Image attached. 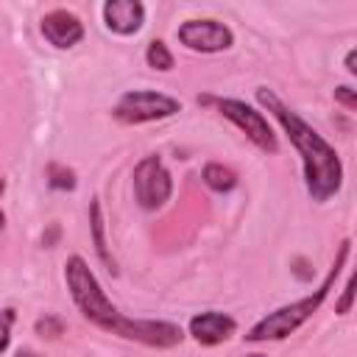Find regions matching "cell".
Here are the masks:
<instances>
[{
  "instance_id": "obj_2",
  "label": "cell",
  "mask_w": 357,
  "mask_h": 357,
  "mask_svg": "<svg viewBox=\"0 0 357 357\" xmlns=\"http://www.w3.org/2000/svg\"><path fill=\"white\" fill-rule=\"evenodd\" d=\"M257 103L273 114V120L284 128L287 139L293 142V148L301 156V173H304V187L307 195L315 204H326L329 198H335L343 187V162L337 156V151L298 114L293 112L273 89L268 86H257L254 89Z\"/></svg>"
},
{
  "instance_id": "obj_20",
  "label": "cell",
  "mask_w": 357,
  "mask_h": 357,
  "mask_svg": "<svg viewBox=\"0 0 357 357\" xmlns=\"http://www.w3.org/2000/svg\"><path fill=\"white\" fill-rule=\"evenodd\" d=\"M14 357H39V354H33V351H31V349H20V351H17V354H14Z\"/></svg>"
},
{
  "instance_id": "obj_18",
  "label": "cell",
  "mask_w": 357,
  "mask_h": 357,
  "mask_svg": "<svg viewBox=\"0 0 357 357\" xmlns=\"http://www.w3.org/2000/svg\"><path fill=\"white\" fill-rule=\"evenodd\" d=\"M351 298H354V276H349V279H346L343 296H340V301H337V312H340V315H346V312L351 310Z\"/></svg>"
},
{
  "instance_id": "obj_17",
  "label": "cell",
  "mask_w": 357,
  "mask_h": 357,
  "mask_svg": "<svg viewBox=\"0 0 357 357\" xmlns=\"http://www.w3.org/2000/svg\"><path fill=\"white\" fill-rule=\"evenodd\" d=\"M335 100L343 103L349 112L357 109V92H354L351 86H335Z\"/></svg>"
},
{
  "instance_id": "obj_23",
  "label": "cell",
  "mask_w": 357,
  "mask_h": 357,
  "mask_svg": "<svg viewBox=\"0 0 357 357\" xmlns=\"http://www.w3.org/2000/svg\"><path fill=\"white\" fill-rule=\"evenodd\" d=\"M3 192H6V181L0 178V195H3Z\"/></svg>"
},
{
  "instance_id": "obj_13",
  "label": "cell",
  "mask_w": 357,
  "mask_h": 357,
  "mask_svg": "<svg viewBox=\"0 0 357 357\" xmlns=\"http://www.w3.org/2000/svg\"><path fill=\"white\" fill-rule=\"evenodd\" d=\"M45 178H47L50 190H59V192H73L78 187L75 170H70L67 165H59V162H50L45 167Z\"/></svg>"
},
{
  "instance_id": "obj_4",
  "label": "cell",
  "mask_w": 357,
  "mask_h": 357,
  "mask_svg": "<svg viewBox=\"0 0 357 357\" xmlns=\"http://www.w3.org/2000/svg\"><path fill=\"white\" fill-rule=\"evenodd\" d=\"M201 106H212L218 114H223L229 123H234L262 153H276L279 139L262 112H257L251 103L237 100V98H215V95H198Z\"/></svg>"
},
{
  "instance_id": "obj_15",
  "label": "cell",
  "mask_w": 357,
  "mask_h": 357,
  "mask_svg": "<svg viewBox=\"0 0 357 357\" xmlns=\"http://www.w3.org/2000/svg\"><path fill=\"white\" fill-rule=\"evenodd\" d=\"M14 310H3L0 312V354L8 349V343H11V326H14Z\"/></svg>"
},
{
  "instance_id": "obj_5",
  "label": "cell",
  "mask_w": 357,
  "mask_h": 357,
  "mask_svg": "<svg viewBox=\"0 0 357 357\" xmlns=\"http://www.w3.org/2000/svg\"><path fill=\"white\" fill-rule=\"evenodd\" d=\"M181 112V100L156 89H128L117 98L112 117L123 126H142V123H156L176 117Z\"/></svg>"
},
{
  "instance_id": "obj_6",
  "label": "cell",
  "mask_w": 357,
  "mask_h": 357,
  "mask_svg": "<svg viewBox=\"0 0 357 357\" xmlns=\"http://www.w3.org/2000/svg\"><path fill=\"white\" fill-rule=\"evenodd\" d=\"M170 195H173V178L165 162L156 153L142 156L134 167V201L145 212H153L162 209L170 201Z\"/></svg>"
},
{
  "instance_id": "obj_7",
  "label": "cell",
  "mask_w": 357,
  "mask_h": 357,
  "mask_svg": "<svg viewBox=\"0 0 357 357\" xmlns=\"http://www.w3.org/2000/svg\"><path fill=\"white\" fill-rule=\"evenodd\" d=\"M178 45H184L192 53H223L234 45V33L226 22L201 17V20H184L176 28Z\"/></svg>"
},
{
  "instance_id": "obj_16",
  "label": "cell",
  "mask_w": 357,
  "mask_h": 357,
  "mask_svg": "<svg viewBox=\"0 0 357 357\" xmlns=\"http://www.w3.org/2000/svg\"><path fill=\"white\" fill-rule=\"evenodd\" d=\"M36 332H42V335H47V337H56V335L64 332V324H61V318H56V315H45V318L36 321Z\"/></svg>"
},
{
  "instance_id": "obj_3",
  "label": "cell",
  "mask_w": 357,
  "mask_h": 357,
  "mask_svg": "<svg viewBox=\"0 0 357 357\" xmlns=\"http://www.w3.org/2000/svg\"><path fill=\"white\" fill-rule=\"evenodd\" d=\"M349 251H351V240L346 237V240L337 245L335 262H332V268L326 271L324 282H321L310 296H304V298H298V301H293V304H284V307L268 312V315L259 318L243 337H245L248 343H265V340H284V337H290L301 324H307V321L321 310V304L326 301V296H329V290H332V284H335L340 268L346 265Z\"/></svg>"
},
{
  "instance_id": "obj_9",
  "label": "cell",
  "mask_w": 357,
  "mask_h": 357,
  "mask_svg": "<svg viewBox=\"0 0 357 357\" xmlns=\"http://www.w3.org/2000/svg\"><path fill=\"white\" fill-rule=\"evenodd\" d=\"M39 31H42L45 42L53 45L56 50H70L84 39V22L67 8L47 11L39 22Z\"/></svg>"
},
{
  "instance_id": "obj_10",
  "label": "cell",
  "mask_w": 357,
  "mask_h": 357,
  "mask_svg": "<svg viewBox=\"0 0 357 357\" xmlns=\"http://www.w3.org/2000/svg\"><path fill=\"white\" fill-rule=\"evenodd\" d=\"M100 14L103 25L117 36H134L145 25V6L139 0H106Z\"/></svg>"
},
{
  "instance_id": "obj_8",
  "label": "cell",
  "mask_w": 357,
  "mask_h": 357,
  "mask_svg": "<svg viewBox=\"0 0 357 357\" xmlns=\"http://www.w3.org/2000/svg\"><path fill=\"white\" fill-rule=\"evenodd\" d=\"M237 332V321L229 312L220 310H204L195 312L187 324V335L201 346H220Z\"/></svg>"
},
{
  "instance_id": "obj_21",
  "label": "cell",
  "mask_w": 357,
  "mask_h": 357,
  "mask_svg": "<svg viewBox=\"0 0 357 357\" xmlns=\"http://www.w3.org/2000/svg\"><path fill=\"white\" fill-rule=\"evenodd\" d=\"M3 223H6V215H3V209H0V231H3Z\"/></svg>"
},
{
  "instance_id": "obj_12",
  "label": "cell",
  "mask_w": 357,
  "mask_h": 357,
  "mask_svg": "<svg viewBox=\"0 0 357 357\" xmlns=\"http://www.w3.org/2000/svg\"><path fill=\"white\" fill-rule=\"evenodd\" d=\"M204 184L212 190V192H231L237 187V173L226 165H218V162H209L201 173Z\"/></svg>"
},
{
  "instance_id": "obj_22",
  "label": "cell",
  "mask_w": 357,
  "mask_h": 357,
  "mask_svg": "<svg viewBox=\"0 0 357 357\" xmlns=\"http://www.w3.org/2000/svg\"><path fill=\"white\" fill-rule=\"evenodd\" d=\"M245 357H268V354H259V351H254V354H245Z\"/></svg>"
},
{
  "instance_id": "obj_14",
  "label": "cell",
  "mask_w": 357,
  "mask_h": 357,
  "mask_svg": "<svg viewBox=\"0 0 357 357\" xmlns=\"http://www.w3.org/2000/svg\"><path fill=\"white\" fill-rule=\"evenodd\" d=\"M145 64L151 67V70H159V73H170L173 70V53H170V47L162 42V39H151L148 42V47H145Z\"/></svg>"
},
{
  "instance_id": "obj_11",
  "label": "cell",
  "mask_w": 357,
  "mask_h": 357,
  "mask_svg": "<svg viewBox=\"0 0 357 357\" xmlns=\"http://www.w3.org/2000/svg\"><path fill=\"white\" fill-rule=\"evenodd\" d=\"M89 231H92V245H95V254L98 259L114 273V259L109 254V243H106V223H103V209H100V198H92L89 201Z\"/></svg>"
},
{
  "instance_id": "obj_19",
  "label": "cell",
  "mask_w": 357,
  "mask_h": 357,
  "mask_svg": "<svg viewBox=\"0 0 357 357\" xmlns=\"http://www.w3.org/2000/svg\"><path fill=\"white\" fill-rule=\"evenodd\" d=\"M354 59H357V50L351 47V50L346 53V73H349V75H354V73H357V67H354Z\"/></svg>"
},
{
  "instance_id": "obj_1",
  "label": "cell",
  "mask_w": 357,
  "mask_h": 357,
  "mask_svg": "<svg viewBox=\"0 0 357 357\" xmlns=\"http://www.w3.org/2000/svg\"><path fill=\"white\" fill-rule=\"evenodd\" d=\"M64 282L70 290L73 304L78 307V312L84 315V321H89L92 326L117 335L123 340H137L142 346L151 349H173L184 340V332L178 324L173 321H151V318H126L106 296V290L100 287V282L95 279V273L89 271L86 259L73 254L64 262Z\"/></svg>"
}]
</instances>
